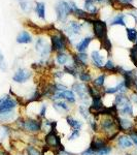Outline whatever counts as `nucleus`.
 Instances as JSON below:
<instances>
[{
	"mask_svg": "<svg viewBox=\"0 0 137 155\" xmlns=\"http://www.w3.org/2000/svg\"><path fill=\"white\" fill-rule=\"evenodd\" d=\"M19 107L20 104L18 97H14L11 94H5L0 97V112L12 111V110H17Z\"/></svg>",
	"mask_w": 137,
	"mask_h": 155,
	"instance_id": "obj_7",
	"label": "nucleus"
},
{
	"mask_svg": "<svg viewBox=\"0 0 137 155\" xmlns=\"http://www.w3.org/2000/svg\"><path fill=\"white\" fill-rule=\"evenodd\" d=\"M100 47L104 52H106V54L107 55H109L111 53V51H113V44H111L108 35L106 37H104V38L100 41Z\"/></svg>",
	"mask_w": 137,
	"mask_h": 155,
	"instance_id": "obj_26",
	"label": "nucleus"
},
{
	"mask_svg": "<svg viewBox=\"0 0 137 155\" xmlns=\"http://www.w3.org/2000/svg\"><path fill=\"white\" fill-rule=\"evenodd\" d=\"M21 116L17 110H12V111H5V112H0V125L1 124H8L11 125L18 117Z\"/></svg>",
	"mask_w": 137,
	"mask_h": 155,
	"instance_id": "obj_13",
	"label": "nucleus"
},
{
	"mask_svg": "<svg viewBox=\"0 0 137 155\" xmlns=\"http://www.w3.org/2000/svg\"><path fill=\"white\" fill-rule=\"evenodd\" d=\"M0 155H12L11 153V151H8V150H6L5 148H0Z\"/></svg>",
	"mask_w": 137,
	"mask_h": 155,
	"instance_id": "obj_37",
	"label": "nucleus"
},
{
	"mask_svg": "<svg viewBox=\"0 0 137 155\" xmlns=\"http://www.w3.org/2000/svg\"><path fill=\"white\" fill-rule=\"evenodd\" d=\"M33 76V72L27 68L20 67L14 71V76H12V81L17 84H25L29 81Z\"/></svg>",
	"mask_w": 137,
	"mask_h": 155,
	"instance_id": "obj_11",
	"label": "nucleus"
},
{
	"mask_svg": "<svg viewBox=\"0 0 137 155\" xmlns=\"http://www.w3.org/2000/svg\"><path fill=\"white\" fill-rule=\"evenodd\" d=\"M0 69L2 71H6L7 69V64L5 62V59H4L3 54L1 53V51H0Z\"/></svg>",
	"mask_w": 137,
	"mask_h": 155,
	"instance_id": "obj_33",
	"label": "nucleus"
},
{
	"mask_svg": "<svg viewBox=\"0 0 137 155\" xmlns=\"http://www.w3.org/2000/svg\"><path fill=\"white\" fill-rule=\"evenodd\" d=\"M93 41V36H84V38H81L78 44L75 45V50L78 53H83L86 52L89 49L91 42Z\"/></svg>",
	"mask_w": 137,
	"mask_h": 155,
	"instance_id": "obj_17",
	"label": "nucleus"
},
{
	"mask_svg": "<svg viewBox=\"0 0 137 155\" xmlns=\"http://www.w3.org/2000/svg\"><path fill=\"white\" fill-rule=\"evenodd\" d=\"M90 58H91V63L93 65L94 68L102 71V67L104 65V59L105 56H103V54L101 53L99 50H93L90 54Z\"/></svg>",
	"mask_w": 137,
	"mask_h": 155,
	"instance_id": "obj_14",
	"label": "nucleus"
},
{
	"mask_svg": "<svg viewBox=\"0 0 137 155\" xmlns=\"http://www.w3.org/2000/svg\"><path fill=\"white\" fill-rule=\"evenodd\" d=\"M56 62L60 66H65L68 62L71 63V56L67 52H59L56 54Z\"/></svg>",
	"mask_w": 137,
	"mask_h": 155,
	"instance_id": "obj_18",
	"label": "nucleus"
},
{
	"mask_svg": "<svg viewBox=\"0 0 137 155\" xmlns=\"http://www.w3.org/2000/svg\"><path fill=\"white\" fill-rule=\"evenodd\" d=\"M116 124H118V129L119 134H129L130 132L136 129V124L132 118L118 116L116 117Z\"/></svg>",
	"mask_w": 137,
	"mask_h": 155,
	"instance_id": "obj_6",
	"label": "nucleus"
},
{
	"mask_svg": "<svg viewBox=\"0 0 137 155\" xmlns=\"http://www.w3.org/2000/svg\"><path fill=\"white\" fill-rule=\"evenodd\" d=\"M83 26L84 25L78 21H69L68 23H65V26H64V33L66 34L68 38L76 36V35H78V34H81Z\"/></svg>",
	"mask_w": 137,
	"mask_h": 155,
	"instance_id": "obj_12",
	"label": "nucleus"
},
{
	"mask_svg": "<svg viewBox=\"0 0 137 155\" xmlns=\"http://www.w3.org/2000/svg\"><path fill=\"white\" fill-rule=\"evenodd\" d=\"M25 154L26 155H46L42 152L41 148L36 147L31 144H27L26 149H25Z\"/></svg>",
	"mask_w": 137,
	"mask_h": 155,
	"instance_id": "obj_22",
	"label": "nucleus"
},
{
	"mask_svg": "<svg viewBox=\"0 0 137 155\" xmlns=\"http://www.w3.org/2000/svg\"><path fill=\"white\" fill-rule=\"evenodd\" d=\"M110 155H111V154H110Z\"/></svg>",
	"mask_w": 137,
	"mask_h": 155,
	"instance_id": "obj_42",
	"label": "nucleus"
},
{
	"mask_svg": "<svg viewBox=\"0 0 137 155\" xmlns=\"http://www.w3.org/2000/svg\"><path fill=\"white\" fill-rule=\"evenodd\" d=\"M81 130H73V129H70V132H69L68 137H67V142H75L78 141V139H81Z\"/></svg>",
	"mask_w": 137,
	"mask_h": 155,
	"instance_id": "obj_29",
	"label": "nucleus"
},
{
	"mask_svg": "<svg viewBox=\"0 0 137 155\" xmlns=\"http://www.w3.org/2000/svg\"><path fill=\"white\" fill-rule=\"evenodd\" d=\"M51 48L52 52H66L68 50V46L71 44L70 39L67 37V35L63 31H59L58 33L51 34Z\"/></svg>",
	"mask_w": 137,
	"mask_h": 155,
	"instance_id": "obj_2",
	"label": "nucleus"
},
{
	"mask_svg": "<svg viewBox=\"0 0 137 155\" xmlns=\"http://www.w3.org/2000/svg\"><path fill=\"white\" fill-rule=\"evenodd\" d=\"M129 16H130L131 18H133L135 24H137V14H135V12H129Z\"/></svg>",
	"mask_w": 137,
	"mask_h": 155,
	"instance_id": "obj_38",
	"label": "nucleus"
},
{
	"mask_svg": "<svg viewBox=\"0 0 137 155\" xmlns=\"http://www.w3.org/2000/svg\"><path fill=\"white\" fill-rule=\"evenodd\" d=\"M113 144H114L113 148L119 149V151H128V150H132L134 148V145L132 143L131 139L128 134H119Z\"/></svg>",
	"mask_w": 137,
	"mask_h": 155,
	"instance_id": "obj_9",
	"label": "nucleus"
},
{
	"mask_svg": "<svg viewBox=\"0 0 137 155\" xmlns=\"http://www.w3.org/2000/svg\"><path fill=\"white\" fill-rule=\"evenodd\" d=\"M128 136L131 139V141H132V143H133L134 147H137V130H136V129H135V130H133L132 132H130Z\"/></svg>",
	"mask_w": 137,
	"mask_h": 155,
	"instance_id": "obj_34",
	"label": "nucleus"
},
{
	"mask_svg": "<svg viewBox=\"0 0 137 155\" xmlns=\"http://www.w3.org/2000/svg\"><path fill=\"white\" fill-rule=\"evenodd\" d=\"M126 16L124 14H118L110 21L111 26H126Z\"/></svg>",
	"mask_w": 137,
	"mask_h": 155,
	"instance_id": "obj_24",
	"label": "nucleus"
},
{
	"mask_svg": "<svg viewBox=\"0 0 137 155\" xmlns=\"http://www.w3.org/2000/svg\"><path fill=\"white\" fill-rule=\"evenodd\" d=\"M78 155H94V151L88 146L86 149L83 150V151H81Z\"/></svg>",
	"mask_w": 137,
	"mask_h": 155,
	"instance_id": "obj_36",
	"label": "nucleus"
},
{
	"mask_svg": "<svg viewBox=\"0 0 137 155\" xmlns=\"http://www.w3.org/2000/svg\"><path fill=\"white\" fill-rule=\"evenodd\" d=\"M52 76L57 80H62L64 78V76H65V72H64L63 71H53Z\"/></svg>",
	"mask_w": 137,
	"mask_h": 155,
	"instance_id": "obj_35",
	"label": "nucleus"
},
{
	"mask_svg": "<svg viewBox=\"0 0 137 155\" xmlns=\"http://www.w3.org/2000/svg\"><path fill=\"white\" fill-rule=\"evenodd\" d=\"M16 155H25L24 153H17Z\"/></svg>",
	"mask_w": 137,
	"mask_h": 155,
	"instance_id": "obj_40",
	"label": "nucleus"
},
{
	"mask_svg": "<svg viewBox=\"0 0 137 155\" xmlns=\"http://www.w3.org/2000/svg\"><path fill=\"white\" fill-rule=\"evenodd\" d=\"M113 146L111 144L107 145L106 147H104V148H102L100 150H98V151L94 152V155H110L113 153Z\"/></svg>",
	"mask_w": 137,
	"mask_h": 155,
	"instance_id": "obj_30",
	"label": "nucleus"
},
{
	"mask_svg": "<svg viewBox=\"0 0 137 155\" xmlns=\"http://www.w3.org/2000/svg\"><path fill=\"white\" fill-rule=\"evenodd\" d=\"M17 42L18 44H31L32 35L28 31H21L17 36Z\"/></svg>",
	"mask_w": 137,
	"mask_h": 155,
	"instance_id": "obj_21",
	"label": "nucleus"
},
{
	"mask_svg": "<svg viewBox=\"0 0 137 155\" xmlns=\"http://www.w3.org/2000/svg\"><path fill=\"white\" fill-rule=\"evenodd\" d=\"M34 9H35V12L39 19L46 20V4L43 2H36Z\"/></svg>",
	"mask_w": 137,
	"mask_h": 155,
	"instance_id": "obj_23",
	"label": "nucleus"
},
{
	"mask_svg": "<svg viewBox=\"0 0 137 155\" xmlns=\"http://www.w3.org/2000/svg\"><path fill=\"white\" fill-rule=\"evenodd\" d=\"M129 58L134 66L137 67V45H134L129 49Z\"/></svg>",
	"mask_w": 137,
	"mask_h": 155,
	"instance_id": "obj_28",
	"label": "nucleus"
},
{
	"mask_svg": "<svg viewBox=\"0 0 137 155\" xmlns=\"http://www.w3.org/2000/svg\"><path fill=\"white\" fill-rule=\"evenodd\" d=\"M132 2H133V0H116V4H121V5H123V7H126V8L135 9V6H133Z\"/></svg>",
	"mask_w": 137,
	"mask_h": 155,
	"instance_id": "obj_31",
	"label": "nucleus"
},
{
	"mask_svg": "<svg viewBox=\"0 0 137 155\" xmlns=\"http://www.w3.org/2000/svg\"><path fill=\"white\" fill-rule=\"evenodd\" d=\"M35 50L36 52L40 55L41 61L46 62L48 60L49 56L52 53L51 44H48V41L43 38V37H38L35 42Z\"/></svg>",
	"mask_w": 137,
	"mask_h": 155,
	"instance_id": "obj_8",
	"label": "nucleus"
},
{
	"mask_svg": "<svg viewBox=\"0 0 137 155\" xmlns=\"http://www.w3.org/2000/svg\"><path fill=\"white\" fill-rule=\"evenodd\" d=\"M57 125H58V122H57L56 120H53L51 130L43 136L44 146H46V148H49V150L53 151L54 153L57 151H60V150L65 149V146L62 143V137H61V134H59Z\"/></svg>",
	"mask_w": 137,
	"mask_h": 155,
	"instance_id": "obj_1",
	"label": "nucleus"
},
{
	"mask_svg": "<svg viewBox=\"0 0 137 155\" xmlns=\"http://www.w3.org/2000/svg\"><path fill=\"white\" fill-rule=\"evenodd\" d=\"M78 114L81 116V118L84 120V121H87L90 117H91V114H90V111H89V107H86V106H83V104H79L78 106Z\"/></svg>",
	"mask_w": 137,
	"mask_h": 155,
	"instance_id": "obj_25",
	"label": "nucleus"
},
{
	"mask_svg": "<svg viewBox=\"0 0 137 155\" xmlns=\"http://www.w3.org/2000/svg\"><path fill=\"white\" fill-rule=\"evenodd\" d=\"M106 78H107V74H106L105 72H103V74H99V76H97L96 78H94L91 84L93 85L94 87H96V88L103 90V88L105 87Z\"/></svg>",
	"mask_w": 137,
	"mask_h": 155,
	"instance_id": "obj_19",
	"label": "nucleus"
},
{
	"mask_svg": "<svg viewBox=\"0 0 137 155\" xmlns=\"http://www.w3.org/2000/svg\"><path fill=\"white\" fill-rule=\"evenodd\" d=\"M126 35H127V38H128L129 41L135 44L137 41V29L133 28V27H127Z\"/></svg>",
	"mask_w": 137,
	"mask_h": 155,
	"instance_id": "obj_27",
	"label": "nucleus"
},
{
	"mask_svg": "<svg viewBox=\"0 0 137 155\" xmlns=\"http://www.w3.org/2000/svg\"><path fill=\"white\" fill-rule=\"evenodd\" d=\"M134 90H136V91H137V78L135 80V83H134Z\"/></svg>",
	"mask_w": 137,
	"mask_h": 155,
	"instance_id": "obj_39",
	"label": "nucleus"
},
{
	"mask_svg": "<svg viewBox=\"0 0 137 155\" xmlns=\"http://www.w3.org/2000/svg\"><path fill=\"white\" fill-rule=\"evenodd\" d=\"M0 148H2V142L0 141Z\"/></svg>",
	"mask_w": 137,
	"mask_h": 155,
	"instance_id": "obj_41",
	"label": "nucleus"
},
{
	"mask_svg": "<svg viewBox=\"0 0 137 155\" xmlns=\"http://www.w3.org/2000/svg\"><path fill=\"white\" fill-rule=\"evenodd\" d=\"M65 121L67 126L73 130H81L84 125V122L81 119H78L72 114H68L65 116Z\"/></svg>",
	"mask_w": 137,
	"mask_h": 155,
	"instance_id": "obj_15",
	"label": "nucleus"
},
{
	"mask_svg": "<svg viewBox=\"0 0 137 155\" xmlns=\"http://www.w3.org/2000/svg\"><path fill=\"white\" fill-rule=\"evenodd\" d=\"M109 144H111V143H109L108 140L106 139L103 134H93V136H92L91 140H90L89 147L93 150L94 152H96V151H98V150H100L102 148H104V147H106Z\"/></svg>",
	"mask_w": 137,
	"mask_h": 155,
	"instance_id": "obj_10",
	"label": "nucleus"
},
{
	"mask_svg": "<svg viewBox=\"0 0 137 155\" xmlns=\"http://www.w3.org/2000/svg\"><path fill=\"white\" fill-rule=\"evenodd\" d=\"M42 129V120L37 118H32V117L24 116L23 125H22L21 132L28 136H35V134H40Z\"/></svg>",
	"mask_w": 137,
	"mask_h": 155,
	"instance_id": "obj_3",
	"label": "nucleus"
},
{
	"mask_svg": "<svg viewBox=\"0 0 137 155\" xmlns=\"http://www.w3.org/2000/svg\"><path fill=\"white\" fill-rule=\"evenodd\" d=\"M52 107L58 114L68 115L71 112V106L67 104L65 101H57L52 102Z\"/></svg>",
	"mask_w": 137,
	"mask_h": 155,
	"instance_id": "obj_16",
	"label": "nucleus"
},
{
	"mask_svg": "<svg viewBox=\"0 0 137 155\" xmlns=\"http://www.w3.org/2000/svg\"><path fill=\"white\" fill-rule=\"evenodd\" d=\"M84 22H86L87 24L92 25V30H93L94 36L99 41H101L104 37L107 36V24H106L105 21H102V20L97 18L88 17L87 19L84 20Z\"/></svg>",
	"mask_w": 137,
	"mask_h": 155,
	"instance_id": "obj_4",
	"label": "nucleus"
},
{
	"mask_svg": "<svg viewBox=\"0 0 137 155\" xmlns=\"http://www.w3.org/2000/svg\"><path fill=\"white\" fill-rule=\"evenodd\" d=\"M78 79L79 80V82L84 84H91L92 81H93V76L90 72L88 69H84V71H81L78 72Z\"/></svg>",
	"mask_w": 137,
	"mask_h": 155,
	"instance_id": "obj_20",
	"label": "nucleus"
},
{
	"mask_svg": "<svg viewBox=\"0 0 137 155\" xmlns=\"http://www.w3.org/2000/svg\"><path fill=\"white\" fill-rule=\"evenodd\" d=\"M128 96H129L130 101L132 102V104L137 107V91L136 90H132V91H130V93H129Z\"/></svg>",
	"mask_w": 137,
	"mask_h": 155,
	"instance_id": "obj_32",
	"label": "nucleus"
},
{
	"mask_svg": "<svg viewBox=\"0 0 137 155\" xmlns=\"http://www.w3.org/2000/svg\"><path fill=\"white\" fill-rule=\"evenodd\" d=\"M55 12L57 15V20L62 23H65L68 17L71 15V9L69 2L66 0H59L55 5Z\"/></svg>",
	"mask_w": 137,
	"mask_h": 155,
	"instance_id": "obj_5",
	"label": "nucleus"
}]
</instances>
